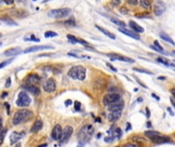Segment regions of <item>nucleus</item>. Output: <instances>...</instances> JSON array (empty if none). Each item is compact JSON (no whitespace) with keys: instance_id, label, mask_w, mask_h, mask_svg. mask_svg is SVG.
<instances>
[{"instance_id":"nucleus-27","label":"nucleus","mask_w":175,"mask_h":147,"mask_svg":"<svg viewBox=\"0 0 175 147\" xmlns=\"http://www.w3.org/2000/svg\"><path fill=\"white\" fill-rule=\"evenodd\" d=\"M139 3L141 6L143 7L145 9H151V6H152V4H151V1L150 0H139Z\"/></svg>"},{"instance_id":"nucleus-2","label":"nucleus","mask_w":175,"mask_h":147,"mask_svg":"<svg viewBox=\"0 0 175 147\" xmlns=\"http://www.w3.org/2000/svg\"><path fill=\"white\" fill-rule=\"evenodd\" d=\"M93 135V127L91 125H85L80 129L78 133V139L81 143H86Z\"/></svg>"},{"instance_id":"nucleus-53","label":"nucleus","mask_w":175,"mask_h":147,"mask_svg":"<svg viewBox=\"0 0 175 147\" xmlns=\"http://www.w3.org/2000/svg\"><path fill=\"white\" fill-rule=\"evenodd\" d=\"M170 101H171V103H172V105H173V106L175 107V101L173 100V98H170Z\"/></svg>"},{"instance_id":"nucleus-9","label":"nucleus","mask_w":175,"mask_h":147,"mask_svg":"<svg viewBox=\"0 0 175 147\" xmlns=\"http://www.w3.org/2000/svg\"><path fill=\"white\" fill-rule=\"evenodd\" d=\"M55 88H56L55 81L51 78L46 80V82L43 84V89H44L46 92H48V93H52V92H55Z\"/></svg>"},{"instance_id":"nucleus-37","label":"nucleus","mask_w":175,"mask_h":147,"mask_svg":"<svg viewBox=\"0 0 175 147\" xmlns=\"http://www.w3.org/2000/svg\"><path fill=\"white\" fill-rule=\"evenodd\" d=\"M25 40L26 41H35V42H39V39L38 38H36L34 35H31L29 38H25Z\"/></svg>"},{"instance_id":"nucleus-61","label":"nucleus","mask_w":175,"mask_h":147,"mask_svg":"<svg viewBox=\"0 0 175 147\" xmlns=\"http://www.w3.org/2000/svg\"><path fill=\"white\" fill-rule=\"evenodd\" d=\"M2 37V34H0V38H1Z\"/></svg>"},{"instance_id":"nucleus-10","label":"nucleus","mask_w":175,"mask_h":147,"mask_svg":"<svg viewBox=\"0 0 175 147\" xmlns=\"http://www.w3.org/2000/svg\"><path fill=\"white\" fill-rule=\"evenodd\" d=\"M61 134H63V129H61V125H55L52 129V132H51V138L53 140H61Z\"/></svg>"},{"instance_id":"nucleus-6","label":"nucleus","mask_w":175,"mask_h":147,"mask_svg":"<svg viewBox=\"0 0 175 147\" xmlns=\"http://www.w3.org/2000/svg\"><path fill=\"white\" fill-rule=\"evenodd\" d=\"M40 81H41V79L37 74H29L24 79L25 85H34V86H36V85H38L40 83Z\"/></svg>"},{"instance_id":"nucleus-19","label":"nucleus","mask_w":175,"mask_h":147,"mask_svg":"<svg viewBox=\"0 0 175 147\" xmlns=\"http://www.w3.org/2000/svg\"><path fill=\"white\" fill-rule=\"evenodd\" d=\"M129 26H130L131 29H132L133 32H135V33H143V32H145V29H143L141 26H139L138 24H136L135 22H133V20H130Z\"/></svg>"},{"instance_id":"nucleus-58","label":"nucleus","mask_w":175,"mask_h":147,"mask_svg":"<svg viewBox=\"0 0 175 147\" xmlns=\"http://www.w3.org/2000/svg\"><path fill=\"white\" fill-rule=\"evenodd\" d=\"M46 146H47V144H42V145L38 146V147H46Z\"/></svg>"},{"instance_id":"nucleus-12","label":"nucleus","mask_w":175,"mask_h":147,"mask_svg":"<svg viewBox=\"0 0 175 147\" xmlns=\"http://www.w3.org/2000/svg\"><path fill=\"white\" fill-rule=\"evenodd\" d=\"M53 47L50 45H37V46H32V47L27 48L24 50V53H30V52H35V51L43 50V49H52Z\"/></svg>"},{"instance_id":"nucleus-5","label":"nucleus","mask_w":175,"mask_h":147,"mask_svg":"<svg viewBox=\"0 0 175 147\" xmlns=\"http://www.w3.org/2000/svg\"><path fill=\"white\" fill-rule=\"evenodd\" d=\"M119 100H121V97L118 93H110L104 97L102 103H104L105 105H107V106H109V105L113 104V103L118 102Z\"/></svg>"},{"instance_id":"nucleus-50","label":"nucleus","mask_w":175,"mask_h":147,"mask_svg":"<svg viewBox=\"0 0 175 147\" xmlns=\"http://www.w3.org/2000/svg\"><path fill=\"white\" fill-rule=\"evenodd\" d=\"M65 104L66 105H71L72 104V101H71V100H67V101L65 102Z\"/></svg>"},{"instance_id":"nucleus-11","label":"nucleus","mask_w":175,"mask_h":147,"mask_svg":"<svg viewBox=\"0 0 175 147\" xmlns=\"http://www.w3.org/2000/svg\"><path fill=\"white\" fill-rule=\"evenodd\" d=\"M154 143L156 144H162V143H167V142H170V138L166 137V136H163L162 134L160 135H157V136H154V137L150 138Z\"/></svg>"},{"instance_id":"nucleus-21","label":"nucleus","mask_w":175,"mask_h":147,"mask_svg":"<svg viewBox=\"0 0 175 147\" xmlns=\"http://www.w3.org/2000/svg\"><path fill=\"white\" fill-rule=\"evenodd\" d=\"M68 76L70 77L71 79H73V80L78 79V66H73V68H71L70 69H69Z\"/></svg>"},{"instance_id":"nucleus-1","label":"nucleus","mask_w":175,"mask_h":147,"mask_svg":"<svg viewBox=\"0 0 175 147\" xmlns=\"http://www.w3.org/2000/svg\"><path fill=\"white\" fill-rule=\"evenodd\" d=\"M33 117V112L29 109H26V108H23V109H19L17 112H15L14 118H12V124L14 126L20 125V124L26 123L29 120H31Z\"/></svg>"},{"instance_id":"nucleus-28","label":"nucleus","mask_w":175,"mask_h":147,"mask_svg":"<svg viewBox=\"0 0 175 147\" xmlns=\"http://www.w3.org/2000/svg\"><path fill=\"white\" fill-rule=\"evenodd\" d=\"M113 137L116 138V139H120L122 137V131H121L120 128H116L114 133H113Z\"/></svg>"},{"instance_id":"nucleus-36","label":"nucleus","mask_w":175,"mask_h":147,"mask_svg":"<svg viewBox=\"0 0 175 147\" xmlns=\"http://www.w3.org/2000/svg\"><path fill=\"white\" fill-rule=\"evenodd\" d=\"M6 129H4V130H2L1 132H0V145L3 142V139H4V136H5V133H6Z\"/></svg>"},{"instance_id":"nucleus-32","label":"nucleus","mask_w":175,"mask_h":147,"mask_svg":"<svg viewBox=\"0 0 175 147\" xmlns=\"http://www.w3.org/2000/svg\"><path fill=\"white\" fill-rule=\"evenodd\" d=\"M67 38L69 39L71 43H73V44H76V43H78V39L75 37V36H72V35H68L67 36Z\"/></svg>"},{"instance_id":"nucleus-45","label":"nucleus","mask_w":175,"mask_h":147,"mask_svg":"<svg viewBox=\"0 0 175 147\" xmlns=\"http://www.w3.org/2000/svg\"><path fill=\"white\" fill-rule=\"evenodd\" d=\"M5 105V108H6V112H7V115H9V112H10V105L8 103H4Z\"/></svg>"},{"instance_id":"nucleus-16","label":"nucleus","mask_w":175,"mask_h":147,"mask_svg":"<svg viewBox=\"0 0 175 147\" xmlns=\"http://www.w3.org/2000/svg\"><path fill=\"white\" fill-rule=\"evenodd\" d=\"M23 137V134H20V133H17V132H14V133H11L10 134V145H14L17 142H19V141L22 139Z\"/></svg>"},{"instance_id":"nucleus-64","label":"nucleus","mask_w":175,"mask_h":147,"mask_svg":"<svg viewBox=\"0 0 175 147\" xmlns=\"http://www.w3.org/2000/svg\"><path fill=\"white\" fill-rule=\"evenodd\" d=\"M34 1H36V0H34Z\"/></svg>"},{"instance_id":"nucleus-31","label":"nucleus","mask_w":175,"mask_h":147,"mask_svg":"<svg viewBox=\"0 0 175 147\" xmlns=\"http://www.w3.org/2000/svg\"><path fill=\"white\" fill-rule=\"evenodd\" d=\"M44 36H45L46 38L56 37V36H58V33H55V32H52V31H47V32H45Z\"/></svg>"},{"instance_id":"nucleus-60","label":"nucleus","mask_w":175,"mask_h":147,"mask_svg":"<svg viewBox=\"0 0 175 147\" xmlns=\"http://www.w3.org/2000/svg\"><path fill=\"white\" fill-rule=\"evenodd\" d=\"M159 79H160V80H165V78H164V77H160Z\"/></svg>"},{"instance_id":"nucleus-24","label":"nucleus","mask_w":175,"mask_h":147,"mask_svg":"<svg viewBox=\"0 0 175 147\" xmlns=\"http://www.w3.org/2000/svg\"><path fill=\"white\" fill-rule=\"evenodd\" d=\"M86 78V69L83 66H78V80L84 81Z\"/></svg>"},{"instance_id":"nucleus-18","label":"nucleus","mask_w":175,"mask_h":147,"mask_svg":"<svg viewBox=\"0 0 175 147\" xmlns=\"http://www.w3.org/2000/svg\"><path fill=\"white\" fill-rule=\"evenodd\" d=\"M42 127H43L42 121L38 118V120H36V121H35V123L33 124L32 128H31V133H36V132H38V131H40L41 129H42Z\"/></svg>"},{"instance_id":"nucleus-57","label":"nucleus","mask_w":175,"mask_h":147,"mask_svg":"<svg viewBox=\"0 0 175 147\" xmlns=\"http://www.w3.org/2000/svg\"><path fill=\"white\" fill-rule=\"evenodd\" d=\"M146 125H148V128L152 127V124H151V122H148V124H146Z\"/></svg>"},{"instance_id":"nucleus-44","label":"nucleus","mask_w":175,"mask_h":147,"mask_svg":"<svg viewBox=\"0 0 175 147\" xmlns=\"http://www.w3.org/2000/svg\"><path fill=\"white\" fill-rule=\"evenodd\" d=\"M10 81H11V80H10V78H7V81H6V83H5V88H9L10 87Z\"/></svg>"},{"instance_id":"nucleus-35","label":"nucleus","mask_w":175,"mask_h":147,"mask_svg":"<svg viewBox=\"0 0 175 147\" xmlns=\"http://www.w3.org/2000/svg\"><path fill=\"white\" fill-rule=\"evenodd\" d=\"M133 71L139 72V73H145V74H146V75H152L151 72L146 71V69H137V68H133Z\"/></svg>"},{"instance_id":"nucleus-62","label":"nucleus","mask_w":175,"mask_h":147,"mask_svg":"<svg viewBox=\"0 0 175 147\" xmlns=\"http://www.w3.org/2000/svg\"><path fill=\"white\" fill-rule=\"evenodd\" d=\"M1 45H2V43H1V42H0V46H1Z\"/></svg>"},{"instance_id":"nucleus-41","label":"nucleus","mask_w":175,"mask_h":147,"mask_svg":"<svg viewBox=\"0 0 175 147\" xmlns=\"http://www.w3.org/2000/svg\"><path fill=\"white\" fill-rule=\"evenodd\" d=\"M78 43H80V44L84 45V46H89V43L86 42V41L82 40V39H78Z\"/></svg>"},{"instance_id":"nucleus-3","label":"nucleus","mask_w":175,"mask_h":147,"mask_svg":"<svg viewBox=\"0 0 175 147\" xmlns=\"http://www.w3.org/2000/svg\"><path fill=\"white\" fill-rule=\"evenodd\" d=\"M70 8H58V9H52L48 11V17H53V19H63V17H68L71 14Z\"/></svg>"},{"instance_id":"nucleus-29","label":"nucleus","mask_w":175,"mask_h":147,"mask_svg":"<svg viewBox=\"0 0 175 147\" xmlns=\"http://www.w3.org/2000/svg\"><path fill=\"white\" fill-rule=\"evenodd\" d=\"M1 20H2V22H4L5 24H7V25H10V26H17V24L14 22V20H10V19H8V17H2Z\"/></svg>"},{"instance_id":"nucleus-33","label":"nucleus","mask_w":175,"mask_h":147,"mask_svg":"<svg viewBox=\"0 0 175 147\" xmlns=\"http://www.w3.org/2000/svg\"><path fill=\"white\" fill-rule=\"evenodd\" d=\"M157 61H159V63H164L165 66H174L173 64H170L168 63L167 60H165L164 58H162V57H159L158 59H157Z\"/></svg>"},{"instance_id":"nucleus-43","label":"nucleus","mask_w":175,"mask_h":147,"mask_svg":"<svg viewBox=\"0 0 175 147\" xmlns=\"http://www.w3.org/2000/svg\"><path fill=\"white\" fill-rule=\"evenodd\" d=\"M127 1L130 5H137L138 3V0H127Z\"/></svg>"},{"instance_id":"nucleus-22","label":"nucleus","mask_w":175,"mask_h":147,"mask_svg":"<svg viewBox=\"0 0 175 147\" xmlns=\"http://www.w3.org/2000/svg\"><path fill=\"white\" fill-rule=\"evenodd\" d=\"M20 52H22V50H20V48H11V49H8V50L5 51L4 54L6 56H9V57H11V56L17 55V54H20Z\"/></svg>"},{"instance_id":"nucleus-15","label":"nucleus","mask_w":175,"mask_h":147,"mask_svg":"<svg viewBox=\"0 0 175 147\" xmlns=\"http://www.w3.org/2000/svg\"><path fill=\"white\" fill-rule=\"evenodd\" d=\"M119 31H120L121 33H123V34H124V35H126V36H129V37L133 38V39H135V40H139V39H140L139 35H138L137 33H135V32H131V31L127 30V29H125V28H120Z\"/></svg>"},{"instance_id":"nucleus-52","label":"nucleus","mask_w":175,"mask_h":147,"mask_svg":"<svg viewBox=\"0 0 175 147\" xmlns=\"http://www.w3.org/2000/svg\"><path fill=\"white\" fill-rule=\"evenodd\" d=\"M152 95H153V97H155V99H157V100H160V97H159V96H157V95L156 94H152Z\"/></svg>"},{"instance_id":"nucleus-17","label":"nucleus","mask_w":175,"mask_h":147,"mask_svg":"<svg viewBox=\"0 0 175 147\" xmlns=\"http://www.w3.org/2000/svg\"><path fill=\"white\" fill-rule=\"evenodd\" d=\"M24 89L26 91L30 92V93H32L33 95H38L40 93V90L38 87L34 86V85H24Z\"/></svg>"},{"instance_id":"nucleus-25","label":"nucleus","mask_w":175,"mask_h":147,"mask_svg":"<svg viewBox=\"0 0 175 147\" xmlns=\"http://www.w3.org/2000/svg\"><path fill=\"white\" fill-rule=\"evenodd\" d=\"M160 37L163 39L164 41H166V42H168V43H170L171 45H175V42L173 40H172V38L170 37V36H168L166 34V33H160Z\"/></svg>"},{"instance_id":"nucleus-42","label":"nucleus","mask_w":175,"mask_h":147,"mask_svg":"<svg viewBox=\"0 0 175 147\" xmlns=\"http://www.w3.org/2000/svg\"><path fill=\"white\" fill-rule=\"evenodd\" d=\"M2 1L7 5H12L14 3V0H2Z\"/></svg>"},{"instance_id":"nucleus-56","label":"nucleus","mask_w":175,"mask_h":147,"mask_svg":"<svg viewBox=\"0 0 175 147\" xmlns=\"http://www.w3.org/2000/svg\"><path fill=\"white\" fill-rule=\"evenodd\" d=\"M6 95H7V93H6V92H4V93L2 94V96H1V97H2V98H4L5 96H6Z\"/></svg>"},{"instance_id":"nucleus-13","label":"nucleus","mask_w":175,"mask_h":147,"mask_svg":"<svg viewBox=\"0 0 175 147\" xmlns=\"http://www.w3.org/2000/svg\"><path fill=\"white\" fill-rule=\"evenodd\" d=\"M123 107H124V102H123V100L121 99L119 100L118 102L116 103H113V104H111L108 106L110 112H116V110H122Z\"/></svg>"},{"instance_id":"nucleus-26","label":"nucleus","mask_w":175,"mask_h":147,"mask_svg":"<svg viewBox=\"0 0 175 147\" xmlns=\"http://www.w3.org/2000/svg\"><path fill=\"white\" fill-rule=\"evenodd\" d=\"M111 22L114 23L115 25H117L118 27H120V28H126L125 23L123 22V20H120L116 19V17H112V19H111Z\"/></svg>"},{"instance_id":"nucleus-54","label":"nucleus","mask_w":175,"mask_h":147,"mask_svg":"<svg viewBox=\"0 0 175 147\" xmlns=\"http://www.w3.org/2000/svg\"><path fill=\"white\" fill-rule=\"evenodd\" d=\"M146 117H150V110H148V108H146Z\"/></svg>"},{"instance_id":"nucleus-34","label":"nucleus","mask_w":175,"mask_h":147,"mask_svg":"<svg viewBox=\"0 0 175 147\" xmlns=\"http://www.w3.org/2000/svg\"><path fill=\"white\" fill-rule=\"evenodd\" d=\"M12 60H14V58H10V59H8V60H4L3 63H0V69H3L4 66H6L7 64H9L10 63H11Z\"/></svg>"},{"instance_id":"nucleus-14","label":"nucleus","mask_w":175,"mask_h":147,"mask_svg":"<svg viewBox=\"0 0 175 147\" xmlns=\"http://www.w3.org/2000/svg\"><path fill=\"white\" fill-rule=\"evenodd\" d=\"M122 115V110H116V112H110V115H108V120L110 122H116Z\"/></svg>"},{"instance_id":"nucleus-46","label":"nucleus","mask_w":175,"mask_h":147,"mask_svg":"<svg viewBox=\"0 0 175 147\" xmlns=\"http://www.w3.org/2000/svg\"><path fill=\"white\" fill-rule=\"evenodd\" d=\"M137 17H150L148 14H136Z\"/></svg>"},{"instance_id":"nucleus-48","label":"nucleus","mask_w":175,"mask_h":147,"mask_svg":"<svg viewBox=\"0 0 175 147\" xmlns=\"http://www.w3.org/2000/svg\"><path fill=\"white\" fill-rule=\"evenodd\" d=\"M124 147H138L136 144H132V143H128L126 144V145H124Z\"/></svg>"},{"instance_id":"nucleus-20","label":"nucleus","mask_w":175,"mask_h":147,"mask_svg":"<svg viewBox=\"0 0 175 147\" xmlns=\"http://www.w3.org/2000/svg\"><path fill=\"white\" fill-rule=\"evenodd\" d=\"M111 57H112L113 60H121V61H126V63H133V59L131 58H128V57H125V56H122V55H117V54H111Z\"/></svg>"},{"instance_id":"nucleus-63","label":"nucleus","mask_w":175,"mask_h":147,"mask_svg":"<svg viewBox=\"0 0 175 147\" xmlns=\"http://www.w3.org/2000/svg\"><path fill=\"white\" fill-rule=\"evenodd\" d=\"M173 53H174V54H175V51H174V52H173Z\"/></svg>"},{"instance_id":"nucleus-23","label":"nucleus","mask_w":175,"mask_h":147,"mask_svg":"<svg viewBox=\"0 0 175 147\" xmlns=\"http://www.w3.org/2000/svg\"><path fill=\"white\" fill-rule=\"evenodd\" d=\"M95 28H96L97 30H99L102 33H104L105 36H108L109 38H111V39H113V40L116 39V36L114 34H112L110 31H108L107 29H105V28H102V27H99V26H95Z\"/></svg>"},{"instance_id":"nucleus-39","label":"nucleus","mask_w":175,"mask_h":147,"mask_svg":"<svg viewBox=\"0 0 175 147\" xmlns=\"http://www.w3.org/2000/svg\"><path fill=\"white\" fill-rule=\"evenodd\" d=\"M74 104H75V109L77 110V112H79V110L81 109V103L79 101H76Z\"/></svg>"},{"instance_id":"nucleus-47","label":"nucleus","mask_w":175,"mask_h":147,"mask_svg":"<svg viewBox=\"0 0 175 147\" xmlns=\"http://www.w3.org/2000/svg\"><path fill=\"white\" fill-rule=\"evenodd\" d=\"M120 10H121V12H122L123 14H128V10L126 9V7H122V8H121Z\"/></svg>"},{"instance_id":"nucleus-51","label":"nucleus","mask_w":175,"mask_h":147,"mask_svg":"<svg viewBox=\"0 0 175 147\" xmlns=\"http://www.w3.org/2000/svg\"><path fill=\"white\" fill-rule=\"evenodd\" d=\"M130 129H131V125H130L129 123H128V124H127V128H126V131H129Z\"/></svg>"},{"instance_id":"nucleus-8","label":"nucleus","mask_w":175,"mask_h":147,"mask_svg":"<svg viewBox=\"0 0 175 147\" xmlns=\"http://www.w3.org/2000/svg\"><path fill=\"white\" fill-rule=\"evenodd\" d=\"M166 10V5L163 3L162 1H156L155 6H154V14H155L156 17H160L165 12Z\"/></svg>"},{"instance_id":"nucleus-30","label":"nucleus","mask_w":175,"mask_h":147,"mask_svg":"<svg viewBox=\"0 0 175 147\" xmlns=\"http://www.w3.org/2000/svg\"><path fill=\"white\" fill-rule=\"evenodd\" d=\"M154 46H155V47L158 49V51H157V52H160V53H163V54L165 53V51H164L163 47H162L161 44L158 42V41H155V42H154Z\"/></svg>"},{"instance_id":"nucleus-59","label":"nucleus","mask_w":175,"mask_h":147,"mask_svg":"<svg viewBox=\"0 0 175 147\" xmlns=\"http://www.w3.org/2000/svg\"><path fill=\"white\" fill-rule=\"evenodd\" d=\"M2 131V126H1V123H0V132Z\"/></svg>"},{"instance_id":"nucleus-7","label":"nucleus","mask_w":175,"mask_h":147,"mask_svg":"<svg viewBox=\"0 0 175 147\" xmlns=\"http://www.w3.org/2000/svg\"><path fill=\"white\" fill-rule=\"evenodd\" d=\"M74 129L71 126H67L65 127V129L63 130V134H61V143H66L68 142V140L71 138L72 134H73Z\"/></svg>"},{"instance_id":"nucleus-40","label":"nucleus","mask_w":175,"mask_h":147,"mask_svg":"<svg viewBox=\"0 0 175 147\" xmlns=\"http://www.w3.org/2000/svg\"><path fill=\"white\" fill-rule=\"evenodd\" d=\"M112 4L114 6H119L121 4V0H112Z\"/></svg>"},{"instance_id":"nucleus-55","label":"nucleus","mask_w":175,"mask_h":147,"mask_svg":"<svg viewBox=\"0 0 175 147\" xmlns=\"http://www.w3.org/2000/svg\"><path fill=\"white\" fill-rule=\"evenodd\" d=\"M167 110H168V112L171 113V115H173V112H172V110L170 109V108H167Z\"/></svg>"},{"instance_id":"nucleus-49","label":"nucleus","mask_w":175,"mask_h":147,"mask_svg":"<svg viewBox=\"0 0 175 147\" xmlns=\"http://www.w3.org/2000/svg\"><path fill=\"white\" fill-rule=\"evenodd\" d=\"M107 66H109V68H110L111 69H112V71H114V72H117V69H115L114 66H112V64H110V63H107Z\"/></svg>"},{"instance_id":"nucleus-38","label":"nucleus","mask_w":175,"mask_h":147,"mask_svg":"<svg viewBox=\"0 0 175 147\" xmlns=\"http://www.w3.org/2000/svg\"><path fill=\"white\" fill-rule=\"evenodd\" d=\"M65 25H67V26H75V20H74L73 17H72V19L66 20Z\"/></svg>"},{"instance_id":"nucleus-4","label":"nucleus","mask_w":175,"mask_h":147,"mask_svg":"<svg viewBox=\"0 0 175 147\" xmlns=\"http://www.w3.org/2000/svg\"><path fill=\"white\" fill-rule=\"evenodd\" d=\"M31 103V98L30 96L26 93L25 91H22L19 93V96H17V105L20 107H27L29 106Z\"/></svg>"}]
</instances>
